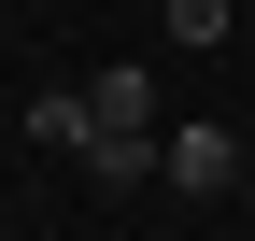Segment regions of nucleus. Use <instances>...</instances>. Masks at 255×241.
Listing matches in <instances>:
<instances>
[{
    "instance_id": "obj_2",
    "label": "nucleus",
    "mask_w": 255,
    "mask_h": 241,
    "mask_svg": "<svg viewBox=\"0 0 255 241\" xmlns=\"http://www.w3.org/2000/svg\"><path fill=\"white\" fill-rule=\"evenodd\" d=\"M227 170H255L227 128H170V156H156V185H184V199H227Z\"/></svg>"
},
{
    "instance_id": "obj_3",
    "label": "nucleus",
    "mask_w": 255,
    "mask_h": 241,
    "mask_svg": "<svg viewBox=\"0 0 255 241\" xmlns=\"http://www.w3.org/2000/svg\"><path fill=\"white\" fill-rule=\"evenodd\" d=\"M28 142H43V156H100V100H85V85H43V100H28Z\"/></svg>"
},
{
    "instance_id": "obj_1",
    "label": "nucleus",
    "mask_w": 255,
    "mask_h": 241,
    "mask_svg": "<svg viewBox=\"0 0 255 241\" xmlns=\"http://www.w3.org/2000/svg\"><path fill=\"white\" fill-rule=\"evenodd\" d=\"M85 100H100V156H114V142H156V71H142V57H114ZM100 156H85V170H100Z\"/></svg>"
}]
</instances>
